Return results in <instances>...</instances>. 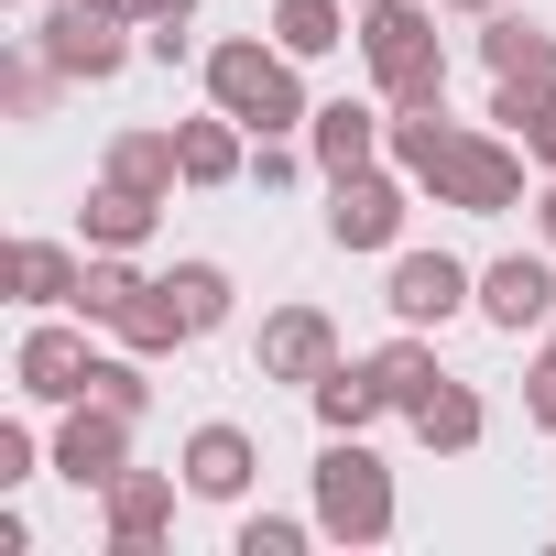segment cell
Returning a JSON list of instances; mask_svg holds the SVG:
<instances>
[{"label": "cell", "instance_id": "cell-1", "mask_svg": "<svg viewBox=\"0 0 556 556\" xmlns=\"http://www.w3.org/2000/svg\"><path fill=\"white\" fill-rule=\"evenodd\" d=\"M306 55H285L273 34H229V45H207L197 55V77H207V110H229L240 131H306L317 121V99H306V77H295Z\"/></svg>", "mask_w": 556, "mask_h": 556}, {"label": "cell", "instance_id": "cell-2", "mask_svg": "<svg viewBox=\"0 0 556 556\" xmlns=\"http://www.w3.org/2000/svg\"><path fill=\"white\" fill-rule=\"evenodd\" d=\"M361 66H371V99H382V110H426V99H447L437 12H426V0H382V12H361Z\"/></svg>", "mask_w": 556, "mask_h": 556}, {"label": "cell", "instance_id": "cell-3", "mask_svg": "<svg viewBox=\"0 0 556 556\" xmlns=\"http://www.w3.org/2000/svg\"><path fill=\"white\" fill-rule=\"evenodd\" d=\"M404 502H393V469L361 447V437H328L317 447V534L328 545H393Z\"/></svg>", "mask_w": 556, "mask_h": 556}, {"label": "cell", "instance_id": "cell-4", "mask_svg": "<svg viewBox=\"0 0 556 556\" xmlns=\"http://www.w3.org/2000/svg\"><path fill=\"white\" fill-rule=\"evenodd\" d=\"M34 55H45L66 88H110L142 45H131V12H110V0H55V12L34 23Z\"/></svg>", "mask_w": 556, "mask_h": 556}, {"label": "cell", "instance_id": "cell-5", "mask_svg": "<svg viewBox=\"0 0 556 556\" xmlns=\"http://www.w3.org/2000/svg\"><path fill=\"white\" fill-rule=\"evenodd\" d=\"M404 207H415V175L393 164H361V175H328V240L339 251H393L404 240Z\"/></svg>", "mask_w": 556, "mask_h": 556}, {"label": "cell", "instance_id": "cell-6", "mask_svg": "<svg viewBox=\"0 0 556 556\" xmlns=\"http://www.w3.org/2000/svg\"><path fill=\"white\" fill-rule=\"evenodd\" d=\"M382 306H393V328H447V317H469V306H480V273H469L458 251H393Z\"/></svg>", "mask_w": 556, "mask_h": 556}, {"label": "cell", "instance_id": "cell-7", "mask_svg": "<svg viewBox=\"0 0 556 556\" xmlns=\"http://www.w3.org/2000/svg\"><path fill=\"white\" fill-rule=\"evenodd\" d=\"M131 426H142V415H121V404H88V393H77V404H66V426H55V447H45V458H55V480L110 491V480L131 469Z\"/></svg>", "mask_w": 556, "mask_h": 556}, {"label": "cell", "instance_id": "cell-8", "mask_svg": "<svg viewBox=\"0 0 556 556\" xmlns=\"http://www.w3.org/2000/svg\"><path fill=\"white\" fill-rule=\"evenodd\" d=\"M251 371L262 382H328L339 371V328H328V306H273L262 317V339H251Z\"/></svg>", "mask_w": 556, "mask_h": 556}, {"label": "cell", "instance_id": "cell-9", "mask_svg": "<svg viewBox=\"0 0 556 556\" xmlns=\"http://www.w3.org/2000/svg\"><path fill=\"white\" fill-rule=\"evenodd\" d=\"M88 371H99V350H88L66 317H34V328H23V350H12L23 404H77V393H88Z\"/></svg>", "mask_w": 556, "mask_h": 556}, {"label": "cell", "instance_id": "cell-10", "mask_svg": "<svg viewBox=\"0 0 556 556\" xmlns=\"http://www.w3.org/2000/svg\"><path fill=\"white\" fill-rule=\"evenodd\" d=\"M175 491H186V469H121V480L99 491L110 556H153V545H164V523H175Z\"/></svg>", "mask_w": 556, "mask_h": 556}, {"label": "cell", "instance_id": "cell-11", "mask_svg": "<svg viewBox=\"0 0 556 556\" xmlns=\"http://www.w3.org/2000/svg\"><path fill=\"white\" fill-rule=\"evenodd\" d=\"M175 469H186V491H197V502H240V491L262 480V447H251V426H229V415H207V426H186V447H175Z\"/></svg>", "mask_w": 556, "mask_h": 556}, {"label": "cell", "instance_id": "cell-12", "mask_svg": "<svg viewBox=\"0 0 556 556\" xmlns=\"http://www.w3.org/2000/svg\"><path fill=\"white\" fill-rule=\"evenodd\" d=\"M480 317H491L502 339L545 328V317H556V262H545V251H502V262H480Z\"/></svg>", "mask_w": 556, "mask_h": 556}, {"label": "cell", "instance_id": "cell-13", "mask_svg": "<svg viewBox=\"0 0 556 556\" xmlns=\"http://www.w3.org/2000/svg\"><path fill=\"white\" fill-rule=\"evenodd\" d=\"M306 153H317V175H361V164L393 153V110H382V99H328V110L306 121Z\"/></svg>", "mask_w": 556, "mask_h": 556}, {"label": "cell", "instance_id": "cell-14", "mask_svg": "<svg viewBox=\"0 0 556 556\" xmlns=\"http://www.w3.org/2000/svg\"><path fill=\"white\" fill-rule=\"evenodd\" d=\"M0 285H12V306L55 317V306H77V285H88V251H77V240H12V251H0Z\"/></svg>", "mask_w": 556, "mask_h": 556}, {"label": "cell", "instance_id": "cell-15", "mask_svg": "<svg viewBox=\"0 0 556 556\" xmlns=\"http://www.w3.org/2000/svg\"><path fill=\"white\" fill-rule=\"evenodd\" d=\"M153 218H164V197H142V186H121V175H99V186H88V207H77L88 251H142V240H153Z\"/></svg>", "mask_w": 556, "mask_h": 556}, {"label": "cell", "instance_id": "cell-16", "mask_svg": "<svg viewBox=\"0 0 556 556\" xmlns=\"http://www.w3.org/2000/svg\"><path fill=\"white\" fill-rule=\"evenodd\" d=\"M99 175H121V186H142V197H175V186H186V153H175V131L131 121V131H110Z\"/></svg>", "mask_w": 556, "mask_h": 556}, {"label": "cell", "instance_id": "cell-17", "mask_svg": "<svg viewBox=\"0 0 556 556\" xmlns=\"http://www.w3.org/2000/svg\"><path fill=\"white\" fill-rule=\"evenodd\" d=\"M175 153H186V186H240V175H251V131H240L229 110L175 121Z\"/></svg>", "mask_w": 556, "mask_h": 556}, {"label": "cell", "instance_id": "cell-18", "mask_svg": "<svg viewBox=\"0 0 556 556\" xmlns=\"http://www.w3.org/2000/svg\"><path fill=\"white\" fill-rule=\"evenodd\" d=\"M371 382H382V404H393V415H415V404L447 382V371H437V339H426V328H393V339L371 350Z\"/></svg>", "mask_w": 556, "mask_h": 556}, {"label": "cell", "instance_id": "cell-19", "mask_svg": "<svg viewBox=\"0 0 556 556\" xmlns=\"http://www.w3.org/2000/svg\"><path fill=\"white\" fill-rule=\"evenodd\" d=\"M404 426H415V437H426V447H437V458H469V447H480V437H491V404H480V393H469V382H437V393H426V404H415V415H404Z\"/></svg>", "mask_w": 556, "mask_h": 556}, {"label": "cell", "instance_id": "cell-20", "mask_svg": "<svg viewBox=\"0 0 556 556\" xmlns=\"http://www.w3.org/2000/svg\"><path fill=\"white\" fill-rule=\"evenodd\" d=\"M110 328H121V350H142V361H175V350L197 339V328H186V306H175V285H164V273H153V285H142V295H131V306H121Z\"/></svg>", "mask_w": 556, "mask_h": 556}, {"label": "cell", "instance_id": "cell-21", "mask_svg": "<svg viewBox=\"0 0 556 556\" xmlns=\"http://www.w3.org/2000/svg\"><path fill=\"white\" fill-rule=\"evenodd\" d=\"M306 404H317V426H328V437H371V415H393V404H382V382H371V361H339L328 382H306Z\"/></svg>", "mask_w": 556, "mask_h": 556}, {"label": "cell", "instance_id": "cell-22", "mask_svg": "<svg viewBox=\"0 0 556 556\" xmlns=\"http://www.w3.org/2000/svg\"><path fill=\"white\" fill-rule=\"evenodd\" d=\"M350 12H361V0H273V45H285V55H339L350 45Z\"/></svg>", "mask_w": 556, "mask_h": 556}, {"label": "cell", "instance_id": "cell-23", "mask_svg": "<svg viewBox=\"0 0 556 556\" xmlns=\"http://www.w3.org/2000/svg\"><path fill=\"white\" fill-rule=\"evenodd\" d=\"M142 285H153V273H142L131 251H88V285H77V317H88V328H110V317H121V306H131Z\"/></svg>", "mask_w": 556, "mask_h": 556}, {"label": "cell", "instance_id": "cell-24", "mask_svg": "<svg viewBox=\"0 0 556 556\" xmlns=\"http://www.w3.org/2000/svg\"><path fill=\"white\" fill-rule=\"evenodd\" d=\"M164 285H175V306H186V328H197V339H207V328H229V306H240V285H229L218 262H175Z\"/></svg>", "mask_w": 556, "mask_h": 556}, {"label": "cell", "instance_id": "cell-25", "mask_svg": "<svg viewBox=\"0 0 556 556\" xmlns=\"http://www.w3.org/2000/svg\"><path fill=\"white\" fill-rule=\"evenodd\" d=\"M55 88H66V77H55L34 45H23V55H0V121H45V110H55Z\"/></svg>", "mask_w": 556, "mask_h": 556}, {"label": "cell", "instance_id": "cell-26", "mask_svg": "<svg viewBox=\"0 0 556 556\" xmlns=\"http://www.w3.org/2000/svg\"><path fill=\"white\" fill-rule=\"evenodd\" d=\"M306 534H317V523H295V513H240L229 556H306Z\"/></svg>", "mask_w": 556, "mask_h": 556}, {"label": "cell", "instance_id": "cell-27", "mask_svg": "<svg viewBox=\"0 0 556 556\" xmlns=\"http://www.w3.org/2000/svg\"><path fill=\"white\" fill-rule=\"evenodd\" d=\"M88 404H121V415H142V404H153V382H142V350L99 361V371H88Z\"/></svg>", "mask_w": 556, "mask_h": 556}, {"label": "cell", "instance_id": "cell-28", "mask_svg": "<svg viewBox=\"0 0 556 556\" xmlns=\"http://www.w3.org/2000/svg\"><path fill=\"white\" fill-rule=\"evenodd\" d=\"M523 415L556 437V350H534V371H523Z\"/></svg>", "mask_w": 556, "mask_h": 556}, {"label": "cell", "instance_id": "cell-29", "mask_svg": "<svg viewBox=\"0 0 556 556\" xmlns=\"http://www.w3.org/2000/svg\"><path fill=\"white\" fill-rule=\"evenodd\" d=\"M34 458H45V447H34V426H0V491H23V480H34Z\"/></svg>", "mask_w": 556, "mask_h": 556}, {"label": "cell", "instance_id": "cell-30", "mask_svg": "<svg viewBox=\"0 0 556 556\" xmlns=\"http://www.w3.org/2000/svg\"><path fill=\"white\" fill-rule=\"evenodd\" d=\"M142 55L153 66H186V23H142Z\"/></svg>", "mask_w": 556, "mask_h": 556}, {"label": "cell", "instance_id": "cell-31", "mask_svg": "<svg viewBox=\"0 0 556 556\" xmlns=\"http://www.w3.org/2000/svg\"><path fill=\"white\" fill-rule=\"evenodd\" d=\"M523 153H534V164H545V175H556V110H545V121H534V131H523Z\"/></svg>", "mask_w": 556, "mask_h": 556}, {"label": "cell", "instance_id": "cell-32", "mask_svg": "<svg viewBox=\"0 0 556 556\" xmlns=\"http://www.w3.org/2000/svg\"><path fill=\"white\" fill-rule=\"evenodd\" d=\"M534 229H545V251H556V175H545V197H534Z\"/></svg>", "mask_w": 556, "mask_h": 556}, {"label": "cell", "instance_id": "cell-33", "mask_svg": "<svg viewBox=\"0 0 556 556\" xmlns=\"http://www.w3.org/2000/svg\"><path fill=\"white\" fill-rule=\"evenodd\" d=\"M447 12H502V0H447Z\"/></svg>", "mask_w": 556, "mask_h": 556}, {"label": "cell", "instance_id": "cell-34", "mask_svg": "<svg viewBox=\"0 0 556 556\" xmlns=\"http://www.w3.org/2000/svg\"><path fill=\"white\" fill-rule=\"evenodd\" d=\"M545 350H556V317H545Z\"/></svg>", "mask_w": 556, "mask_h": 556}, {"label": "cell", "instance_id": "cell-35", "mask_svg": "<svg viewBox=\"0 0 556 556\" xmlns=\"http://www.w3.org/2000/svg\"><path fill=\"white\" fill-rule=\"evenodd\" d=\"M361 12H382V0H361Z\"/></svg>", "mask_w": 556, "mask_h": 556}]
</instances>
